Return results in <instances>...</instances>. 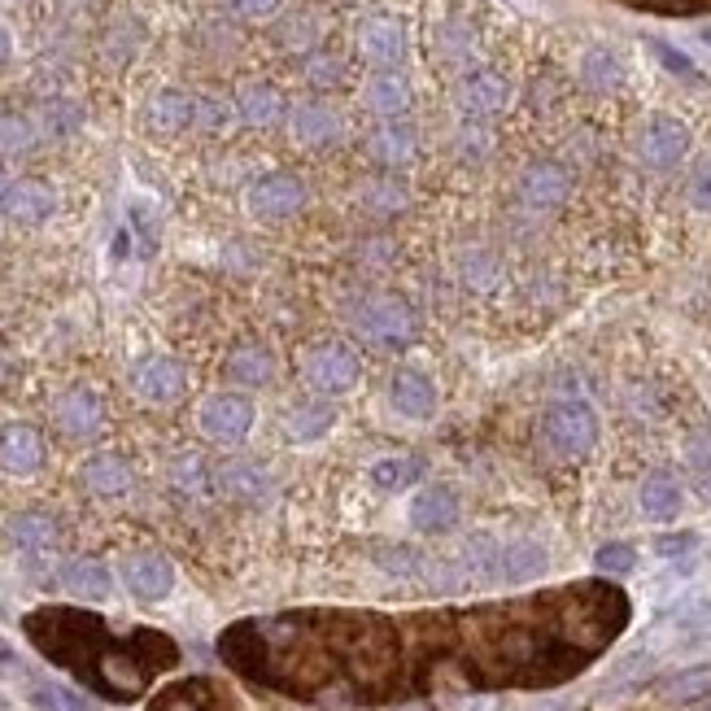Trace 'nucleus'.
I'll use <instances>...</instances> for the list:
<instances>
[{"instance_id": "nucleus-1", "label": "nucleus", "mask_w": 711, "mask_h": 711, "mask_svg": "<svg viewBox=\"0 0 711 711\" xmlns=\"http://www.w3.org/2000/svg\"><path fill=\"white\" fill-rule=\"evenodd\" d=\"M541 432H546V445L559 454V459H585L598 441V419H594V411H589V402L572 397V402L550 406Z\"/></svg>"}, {"instance_id": "nucleus-2", "label": "nucleus", "mask_w": 711, "mask_h": 711, "mask_svg": "<svg viewBox=\"0 0 711 711\" xmlns=\"http://www.w3.org/2000/svg\"><path fill=\"white\" fill-rule=\"evenodd\" d=\"M349 319H354V328L376 345H411L415 332H419L415 310L406 306L402 297H367L349 310Z\"/></svg>"}, {"instance_id": "nucleus-3", "label": "nucleus", "mask_w": 711, "mask_h": 711, "mask_svg": "<svg viewBox=\"0 0 711 711\" xmlns=\"http://www.w3.org/2000/svg\"><path fill=\"white\" fill-rule=\"evenodd\" d=\"M358 371H363V367H358L354 349H349V345H336V341L315 345L306 358H301V376H306V384H310L315 393H328V397L354 389V384H358Z\"/></svg>"}, {"instance_id": "nucleus-4", "label": "nucleus", "mask_w": 711, "mask_h": 711, "mask_svg": "<svg viewBox=\"0 0 711 711\" xmlns=\"http://www.w3.org/2000/svg\"><path fill=\"white\" fill-rule=\"evenodd\" d=\"M197 419H201V432H206L210 441L236 445V441H245L249 428H253V406L240 393H214V397H206V406H201Z\"/></svg>"}, {"instance_id": "nucleus-5", "label": "nucleus", "mask_w": 711, "mask_h": 711, "mask_svg": "<svg viewBox=\"0 0 711 711\" xmlns=\"http://www.w3.org/2000/svg\"><path fill=\"white\" fill-rule=\"evenodd\" d=\"M301 206H306V188L293 175H267L249 188L253 219H293Z\"/></svg>"}, {"instance_id": "nucleus-6", "label": "nucleus", "mask_w": 711, "mask_h": 711, "mask_svg": "<svg viewBox=\"0 0 711 711\" xmlns=\"http://www.w3.org/2000/svg\"><path fill=\"white\" fill-rule=\"evenodd\" d=\"M123 581H127V589H131L136 598L158 602V598L171 594L175 568H171V559H162V554L144 550V554H131V559L123 563Z\"/></svg>"}, {"instance_id": "nucleus-7", "label": "nucleus", "mask_w": 711, "mask_h": 711, "mask_svg": "<svg viewBox=\"0 0 711 711\" xmlns=\"http://www.w3.org/2000/svg\"><path fill=\"white\" fill-rule=\"evenodd\" d=\"M685 149H690V131L677 118H650V127L642 131V158L650 166L668 171V166H677L685 158Z\"/></svg>"}, {"instance_id": "nucleus-8", "label": "nucleus", "mask_w": 711, "mask_h": 711, "mask_svg": "<svg viewBox=\"0 0 711 711\" xmlns=\"http://www.w3.org/2000/svg\"><path fill=\"white\" fill-rule=\"evenodd\" d=\"M40 463H44V441L35 428L9 424L5 432H0V467H5V472L31 476V472H40Z\"/></svg>"}, {"instance_id": "nucleus-9", "label": "nucleus", "mask_w": 711, "mask_h": 711, "mask_svg": "<svg viewBox=\"0 0 711 711\" xmlns=\"http://www.w3.org/2000/svg\"><path fill=\"white\" fill-rule=\"evenodd\" d=\"M184 367L175 363V358H144V363L136 367V393L144 397V402H175L179 393H184Z\"/></svg>"}, {"instance_id": "nucleus-10", "label": "nucleus", "mask_w": 711, "mask_h": 711, "mask_svg": "<svg viewBox=\"0 0 711 711\" xmlns=\"http://www.w3.org/2000/svg\"><path fill=\"white\" fill-rule=\"evenodd\" d=\"M53 419H57V428L66 432V437H92L96 428H101V402H96V393L92 389H70L57 397V406H53Z\"/></svg>"}, {"instance_id": "nucleus-11", "label": "nucleus", "mask_w": 711, "mask_h": 711, "mask_svg": "<svg viewBox=\"0 0 711 711\" xmlns=\"http://www.w3.org/2000/svg\"><path fill=\"white\" fill-rule=\"evenodd\" d=\"M389 402H393V411L406 419H428L437 411V389H432V380L424 371H397L389 384Z\"/></svg>"}, {"instance_id": "nucleus-12", "label": "nucleus", "mask_w": 711, "mask_h": 711, "mask_svg": "<svg viewBox=\"0 0 711 711\" xmlns=\"http://www.w3.org/2000/svg\"><path fill=\"white\" fill-rule=\"evenodd\" d=\"M520 197H524V206H533V210L559 206V201L568 197V171L554 162H533L520 179Z\"/></svg>"}, {"instance_id": "nucleus-13", "label": "nucleus", "mask_w": 711, "mask_h": 711, "mask_svg": "<svg viewBox=\"0 0 711 711\" xmlns=\"http://www.w3.org/2000/svg\"><path fill=\"white\" fill-rule=\"evenodd\" d=\"M358 44H363V53H367V62H376V66H397L402 62V53H406V31L397 27L393 18H367L363 22V31H358Z\"/></svg>"}, {"instance_id": "nucleus-14", "label": "nucleus", "mask_w": 711, "mask_h": 711, "mask_svg": "<svg viewBox=\"0 0 711 711\" xmlns=\"http://www.w3.org/2000/svg\"><path fill=\"white\" fill-rule=\"evenodd\" d=\"M454 520H459V498H454L450 489L432 485L424 493H415L411 524L419 528V533H445V528H454Z\"/></svg>"}, {"instance_id": "nucleus-15", "label": "nucleus", "mask_w": 711, "mask_h": 711, "mask_svg": "<svg viewBox=\"0 0 711 711\" xmlns=\"http://www.w3.org/2000/svg\"><path fill=\"white\" fill-rule=\"evenodd\" d=\"M5 214L14 223H44L48 214L57 210V197H53V188L48 184H35V179H22V184H14L5 192Z\"/></svg>"}, {"instance_id": "nucleus-16", "label": "nucleus", "mask_w": 711, "mask_h": 711, "mask_svg": "<svg viewBox=\"0 0 711 711\" xmlns=\"http://www.w3.org/2000/svg\"><path fill=\"white\" fill-rule=\"evenodd\" d=\"M506 105V83L493 75V70H476V75L463 79L459 88V110L467 118H485V114H498Z\"/></svg>"}, {"instance_id": "nucleus-17", "label": "nucleus", "mask_w": 711, "mask_h": 711, "mask_svg": "<svg viewBox=\"0 0 711 711\" xmlns=\"http://www.w3.org/2000/svg\"><path fill=\"white\" fill-rule=\"evenodd\" d=\"M219 489L236 502H267L271 498V476L258 463H223L219 467Z\"/></svg>"}, {"instance_id": "nucleus-18", "label": "nucleus", "mask_w": 711, "mask_h": 711, "mask_svg": "<svg viewBox=\"0 0 711 711\" xmlns=\"http://www.w3.org/2000/svg\"><path fill=\"white\" fill-rule=\"evenodd\" d=\"M659 637L664 646H694V642H707L711 637V602H690L677 616L659 620Z\"/></svg>"}, {"instance_id": "nucleus-19", "label": "nucleus", "mask_w": 711, "mask_h": 711, "mask_svg": "<svg viewBox=\"0 0 711 711\" xmlns=\"http://www.w3.org/2000/svg\"><path fill=\"white\" fill-rule=\"evenodd\" d=\"M57 581H62L75 598H88V602L110 598V589H114L110 572H105V563H96V559H70V563H62Z\"/></svg>"}, {"instance_id": "nucleus-20", "label": "nucleus", "mask_w": 711, "mask_h": 711, "mask_svg": "<svg viewBox=\"0 0 711 711\" xmlns=\"http://www.w3.org/2000/svg\"><path fill=\"white\" fill-rule=\"evenodd\" d=\"M83 485L92 493H101V498H123L131 489V467L118 454H92L83 463Z\"/></svg>"}, {"instance_id": "nucleus-21", "label": "nucleus", "mask_w": 711, "mask_h": 711, "mask_svg": "<svg viewBox=\"0 0 711 711\" xmlns=\"http://www.w3.org/2000/svg\"><path fill=\"white\" fill-rule=\"evenodd\" d=\"M288 123H293V140L297 144H310V149L332 144L336 136H341V118H336L328 105H297Z\"/></svg>"}, {"instance_id": "nucleus-22", "label": "nucleus", "mask_w": 711, "mask_h": 711, "mask_svg": "<svg viewBox=\"0 0 711 711\" xmlns=\"http://www.w3.org/2000/svg\"><path fill=\"white\" fill-rule=\"evenodd\" d=\"M9 537H14V546L22 554H48L57 546V524L44 511H22L9 520Z\"/></svg>"}, {"instance_id": "nucleus-23", "label": "nucleus", "mask_w": 711, "mask_h": 711, "mask_svg": "<svg viewBox=\"0 0 711 711\" xmlns=\"http://www.w3.org/2000/svg\"><path fill=\"white\" fill-rule=\"evenodd\" d=\"M546 572V550L537 541H515V546L498 550V576L511 585H524V581H537Z\"/></svg>"}, {"instance_id": "nucleus-24", "label": "nucleus", "mask_w": 711, "mask_h": 711, "mask_svg": "<svg viewBox=\"0 0 711 711\" xmlns=\"http://www.w3.org/2000/svg\"><path fill=\"white\" fill-rule=\"evenodd\" d=\"M227 376L236 384H245V389H262V384H271V376H275V358L262 345H240V349H232V358H227Z\"/></svg>"}, {"instance_id": "nucleus-25", "label": "nucleus", "mask_w": 711, "mask_h": 711, "mask_svg": "<svg viewBox=\"0 0 711 711\" xmlns=\"http://www.w3.org/2000/svg\"><path fill=\"white\" fill-rule=\"evenodd\" d=\"M371 158L384 162V166H406L415 158V131L406 127V123H397V118H389L376 136H371Z\"/></svg>"}, {"instance_id": "nucleus-26", "label": "nucleus", "mask_w": 711, "mask_h": 711, "mask_svg": "<svg viewBox=\"0 0 711 711\" xmlns=\"http://www.w3.org/2000/svg\"><path fill=\"white\" fill-rule=\"evenodd\" d=\"M642 511L650 515V520H677L681 511V485L677 476L668 472H655L642 480Z\"/></svg>"}, {"instance_id": "nucleus-27", "label": "nucleus", "mask_w": 711, "mask_h": 711, "mask_svg": "<svg viewBox=\"0 0 711 711\" xmlns=\"http://www.w3.org/2000/svg\"><path fill=\"white\" fill-rule=\"evenodd\" d=\"M332 424H336V406L332 402H301L284 419V428H288V437L293 441H319Z\"/></svg>"}, {"instance_id": "nucleus-28", "label": "nucleus", "mask_w": 711, "mask_h": 711, "mask_svg": "<svg viewBox=\"0 0 711 711\" xmlns=\"http://www.w3.org/2000/svg\"><path fill=\"white\" fill-rule=\"evenodd\" d=\"M192 96L188 92H179V88H162L158 96L149 101V127H158V131H179V127H188L192 123Z\"/></svg>"}, {"instance_id": "nucleus-29", "label": "nucleus", "mask_w": 711, "mask_h": 711, "mask_svg": "<svg viewBox=\"0 0 711 711\" xmlns=\"http://www.w3.org/2000/svg\"><path fill=\"white\" fill-rule=\"evenodd\" d=\"M236 110H240V118H245L249 127H271L275 118L284 114V101H280V92H275L271 83H249V88L240 92Z\"/></svg>"}, {"instance_id": "nucleus-30", "label": "nucleus", "mask_w": 711, "mask_h": 711, "mask_svg": "<svg viewBox=\"0 0 711 711\" xmlns=\"http://www.w3.org/2000/svg\"><path fill=\"white\" fill-rule=\"evenodd\" d=\"M367 105H371V114H384V118H397L411 105V88H406L402 79L393 75V70H384V75H371L367 83Z\"/></svg>"}, {"instance_id": "nucleus-31", "label": "nucleus", "mask_w": 711, "mask_h": 711, "mask_svg": "<svg viewBox=\"0 0 711 711\" xmlns=\"http://www.w3.org/2000/svg\"><path fill=\"white\" fill-rule=\"evenodd\" d=\"M424 476V463L419 459H380L371 467V485L384 489V493H397L406 485H415V480Z\"/></svg>"}, {"instance_id": "nucleus-32", "label": "nucleus", "mask_w": 711, "mask_h": 711, "mask_svg": "<svg viewBox=\"0 0 711 711\" xmlns=\"http://www.w3.org/2000/svg\"><path fill=\"white\" fill-rule=\"evenodd\" d=\"M711 694V664L707 668H685L677 677L664 681V698L668 703H694V698Z\"/></svg>"}, {"instance_id": "nucleus-33", "label": "nucleus", "mask_w": 711, "mask_h": 711, "mask_svg": "<svg viewBox=\"0 0 711 711\" xmlns=\"http://www.w3.org/2000/svg\"><path fill=\"white\" fill-rule=\"evenodd\" d=\"M363 206L371 214H397L406 210V184L402 179H371L363 188Z\"/></svg>"}, {"instance_id": "nucleus-34", "label": "nucleus", "mask_w": 711, "mask_h": 711, "mask_svg": "<svg viewBox=\"0 0 711 711\" xmlns=\"http://www.w3.org/2000/svg\"><path fill=\"white\" fill-rule=\"evenodd\" d=\"M581 79L589 83V88L607 92V88H616L620 83V62L607 53V48H589V53L581 57Z\"/></svg>"}, {"instance_id": "nucleus-35", "label": "nucleus", "mask_w": 711, "mask_h": 711, "mask_svg": "<svg viewBox=\"0 0 711 711\" xmlns=\"http://www.w3.org/2000/svg\"><path fill=\"white\" fill-rule=\"evenodd\" d=\"M40 123L48 136H75V131L83 127V110L75 101H48L40 110Z\"/></svg>"}, {"instance_id": "nucleus-36", "label": "nucleus", "mask_w": 711, "mask_h": 711, "mask_svg": "<svg viewBox=\"0 0 711 711\" xmlns=\"http://www.w3.org/2000/svg\"><path fill=\"white\" fill-rule=\"evenodd\" d=\"M498 258L493 253H485V249H476V253H463V280L472 284V288H480V293H489L493 284H498Z\"/></svg>"}, {"instance_id": "nucleus-37", "label": "nucleus", "mask_w": 711, "mask_h": 711, "mask_svg": "<svg viewBox=\"0 0 711 711\" xmlns=\"http://www.w3.org/2000/svg\"><path fill=\"white\" fill-rule=\"evenodd\" d=\"M594 568L607 576H629L637 568V554H633V546H624V541H607V546L594 554Z\"/></svg>"}, {"instance_id": "nucleus-38", "label": "nucleus", "mask_w": 711, "mask_h": 711, "mask_svg": "<svg viewBox=\"0 0 711 711\" xmlns=\"http://www.w3.org/2000/svg\"><path fill=\"white\" fill-rule=\"evenodd\" d=\"M650 53H655V62L664 66V70H672L677 79H690V83L703 79V75H698V66L681 53V48H672V44H664V40H650Z\"/></svg>"}, {"instance_id": "nucleus-39", "label": "nucleus", "mask_w": 711, "mask_h": 711, "mask_svg": "<svg viewBox=\"0 0 711 711\" xmlns=\"http://www.w3.org/2000/svg\"><path fill=\"white\" fill-rule=\"evenodd\" d=\"M171 480H175V489H184V493H201L206 489V463H201L197 454H179L171 463Z\"/></svg>"}, {"instance_id": "nucleus-40", "label": "nucleus", "mask_w": 711, "mask_h": 711, "mask_svg": "<svg viewBox=\"0 0 711 711\" xmlns=\"http://www.w3.org/2000/svg\"><path fill=\"white\" fill-rule=\"evenodd\" d=\"M101 677H105V685H110V690H118V694H136L140 690V672L127 664L123 655H110L101 664Z\"/></svg>"}, {"instance_id": "nucleus-41", "label": "nucleus", "mask_w": 711, "mask_h": 711, "mask_svg": "<svg viewBox=\"0 0 711 711\" xmlns=\"http://www.w3.org/2000/svg\"><path fill=\"white\" fill-rule=\"evenodd\" d=\"M31 140H35V131L27 118H18V114L0 118V153H22V149H31Z\"/></svg>"}, {"instance_id": "nucleus-42", "label": "nucleus", "mask_w": 711, "mask_h": 711, "mask_svg": "<svg viewBox=\"0 0 711 711\" xmlns=\"http://www.w3.org/2000/svg\"><path fill=\"white\" fill-rule=\"evenodd\" d=\"M227 118H232V110L223 101H214V96H197V105H192V123L201 131H223Z\"/></svg>"}, {"instance_id": "nucleus-43", "label": "nucleus", "mask_w": 711, "mask_h": 711, "mask_svg": "<svg viewBox=\"0 0 711 711\" xmlns=\"http://www.w3.org/2000/svg\"><path fill=\"white\" fill-rule=\"evenodd\" d=\"M306 79L319 83V88H328V83L341 79V62H336V57H328V53H310V57H306Z\"/></svg>"}, {"instance_id": "nucleus-44", "label": "nucleus", "mask_w": 711, "mask_h": 711, "mask_svg": "<svg viewBox=\"0 0 711 711\" xmlns=\"http://www.w3.org/2000/svg\"><path fill=\"white\" fill-rule=\"evenodd\" d=\"M698 546V533H668L655 541V554L659 559H685V554H694Z\"/></svg>"}, {"instance_id": "nucleus-45", "label": "nucleus", "mask_w": 711, "mask_h": 711, "mask_svg": "<svg viewBox=\"0 0 711 711\" xmlns=\"http://www.w3.org/2000/svg\"><path fill=\"white\" fill-rule=\"evenodd\" d=\"M437 44L450 57H463L467 48H472V35H467V27H459V22H441V27H437Z\"/></svg>"}, {"instance_id": "nucleus-46", "label": "nucleus", "mask_w": 711, "mask_h": 711, "mask_svg": "<svg viewBox=\"0 0 711 711\" xmlns=\"http://www.w3.org/2000/svg\"><path fill=\"white\" fill-rule=\"evenodd\" d=\"M35 703H40L44 711H83L75 694L57 690V685H35Z\"/></svg>"}, {"instance_id": "nucleus-47", "label": "nucleus", "mask_w": 711, "mask_h": 711, "mask_svg": "<svg viewBox=\"0 0 711 711\" xmlns=\"http://www.w3.org/2000/svg\"><path fill=\"white\" fill-rule=\"evenodd\" d=\"M280 40H284L288 48H310V44L319 40V31H315V22H310V18H293V22H288V27L280 31Z\"/></svg>"}, {"instance_id": "nucleus-48", "label": "nucleus", "mask_w": 711, "mask_h": 711, "mask_svg": "<svg viewBox=\"0 0 711 711\" xmlns=\"http://www.w3.org/2000/svg\"><path fill=\"white\" fill-rule=\"evenodd\" d=\"M376 563H380L384 572H397V576H406V572H415V568H419L415 554H411V550H402V546H397V550H384Z\"/></svg>"}, {"instance_id": "nucleus-49", "label": "nucleus", "mask_w": 711, "mask_h": 711, "mask_svg": "<svg viewBox=\"0 0 711 711\" xmlns=\"http://www.w3.org/2000/svg\"><path fill=\"white\" fill-rule=\"evenodd\" d=\"M690 197H694V206H698V210H711V162H707V166H698V171H694Z\"/></svg>"}, {"instance_id": "nucleus-50", "label": "nucleus", "mask_w": 711, "mask_h": 711, "mask_svg": "<svg viewBox=\"0 0 711 711\" xmlns=\"http://www.w3.org/2000/svg\"><path fill=\"white\" fill-rule=\"evenodd\" d=\"M232 9L236 14H245V18H267L280 9V0H232Z\"/></svg>"}, {"instance_id": "nucleus-51", "label": "nucleus", "mask_w": 711, "mask_h": 711, "mask_svg": "<svg viewBox=\"0 0 711 711\" xmlns=\"http://www.w3.org/2000/svg\"><path fill=\"white\" fill-rule=\"evenodd\" d=\"M463 144H467V153H485V144H489V140L480 136V131L467 127V131H463Z\"/></svg>"}, {"instance_id": "nucleus-52", "label": "nucleus", "mask_w": 711, "mask_h": 711, "mask_svg": "<svg viewBox=\"0 0 711 711\" xmlns=\"http://www.w3.org/2000/svg\"><path fill=\"white\" fill-rule=\"evenodd\" d=\"M9 48H14V40H9V31H5V27H0V66H5V62H9Z\"/></svg>"}, {"instance_id": "nucleus-53", "label": "nucleus", "mask_w": 711, "mask_h": 711, "mask_svg": "<svg viewBox=\"0 0 711 711\" xmlns=\"http://www.w3.org/2000/svg\"><path fill=\"white\" fill-rule=\"evenodd\" d=\"M162 711H197V707H192V703H184V698H179V694H171V703H166Z\"/></svg>"}, {"instance_id": "nucleus-54", "label": "nucleus", "mask_w": 711, "mask_h": 711, "mask_svg": "<svg viewBox=\"0 0 711 711\" xmlns=\"http://www.w3.org/2000/svg\"><path fill=\"white\" fill-rule=\"evenodd\" d=\"M9 188H14V184H9V179H5V171H0V201H5V192Z\"/></svg>"}, {"instance_id": "nucleus-55", "label": "nucleus", "mask_w": 711, "mask_h": 711, "mask_svg": "<svg viewBox=\"0 0 711 711\" xmlns=\"http://www.w3.org/2000/svg\"><path fill=\"white\" fill-rule=\"evenodd\" d=\"M62 5H66V9H79V5H88V0H62Z\"/></svg>"}, {"instance_id": "nucleus-56", "label": "nucleus", "mask_w": 711, "mask_h": 711, "mask_svg": "<svg viewBox=\"0 0 711 711\" xmlns=\"http://www.w3.org/2000/svg\"><path fill=\"white\" fill-rule=\"evenodd\" d=\"M703 40H707V44H711V27H703Z\"/></svg>"}]
</instances>
